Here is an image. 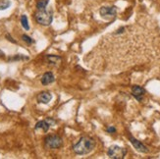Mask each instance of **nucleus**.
I'll use <instances>...</instances> for the list:
<instances>
[{"label":"nucleus","instance_id":"nucleus-1","mask_svg":"<svg viewBox=\"0 0 160 159\" xmlns=\"http://www.w3.org/2000/svg\"><path fill=\"white\" fill-rule=\"evenodd\" d=\"M95 146H96V142L92 137H82L78 141V142H76V144H74L73 150L76 154L85 155V154H88L89 152H92L94 149Z\"/></svg>","mask_w":160,"mask_h":159},{"label":"nucleus","instance_id":"nucleus-2","mask_svg":"<svg viewBox=\"0 0 160 159\" xmlns=\"http://www.w3.org/2000/svg\"><path fill=\"white\" fill-rule=\"evenodd\" d=\"M36 20L39 25L42 26H49L52 23L53 20V15L51 11H46L45 9L43 10H38L36 13Z\"/></svg>","mask_w":160,"mask_h":159},{"label":"nucleus","instance_id":"nucleus-3","mask_svg":"<svg viewBox=\"0 0 160 159\" xmlns=\"http://www.w3.org/2000/svg\"><path fill=\"white\" fill-rule=\"evenodd\" d=\"M44 144H45V147L49 149H57L63 146V140H62L59 136L50 135L45 137Z\"/></svg>","mask_w":160,"mask_h":159},{"label":"nucleus","instance_id":"nucleus-4","mask_svg":"<svg viewBox=\"0 0 160 159\" xmlns=\"http://www.w3.org/2000/svg\"><path fill=\"white\" fill-rule=\"evenodd\" d=\"M107 154L112 159H123L127 154V149L118 146H112L108 148Z\"/></svg>","mask_w":160,"mask_h":159},{"label":"nucleus","instance_id":"nucleus-5","mask_svg":"<svg viewBox=\"0 0 160 159\" xmlns=\"http://www.w3.org/2000/svg\"><path fill=\"white\" fill-rule=\"evenodd\" d=\"M99 13H100V16L105 19V20H110L112 19L116 16L117 14V8L115 6H105V7H101L100 10H99Z\"/></svg>","mask_w":160,"mask_h":159},{"label":"nucleus","instance_id":"nucleus-6","mask_svg":"<svg viewBox=\"0 0 160 159\" xmlns=\"http://www.w3.org/2000/svg\"><path fill=\"white\" fill-rule=\"evenodd\" d=\"M130 142H132V144H133L134 147L138 151H140V152H142V153H148V148L145 147L142 142H141L140 141H138L137 139H135V137H130Z\"/></svg>","mask_w":160,"mask_h":159},{"label":"nucleus","instance_id":"nucleus-7","mask_svg":"<svg viewBox=\"0 0 160 159\" xmlns=\"http://www.w3.org/2000/svg\"><path fill=\"white\" fill-rule=\"evenodd\" d=\"M144 93H145L144 88L140 87V86H134L133 87H132V94H133L134 97L138 101L142 100Z\"/></svg>","mask_w":160,"mask_h":159},{"label":"nucleus","instance_id":"nucleus-8","mask_svg":"<svg viewBox=\"0 0 160 159\" xmlns=\"http://www.w3.org/2000/svg\"><path fill=\"white\" fill-rule=\"evenodd\" d=\"M38 101L39 103H42V104H47V103H49V101L51 100L52 98V95L47 92H40L38 95Z\"/></svg>","mask_w":160,"mask_h":159},{"label":"nucleus","instance_id":"nucleus-9","mask_svg":"<svg viewBox=\"0 0 160 159\" xmlns=\"http://www.w3.org/2000/svg\"><path fill=\"white\" fill-rule=\"evenodd\" d=\"M54 81H55L54 75L51 72H46L43 74L42 78H41V84L43 86H47L49 84H52Z\"/></svg>","mask_w":160,"mask_h":159},{"label":"nucleus","instance_id":"nucleus-10","mask_svg":"<svg viewBox=\"0 0 160 159\" xmlns=\"http://www.w3.org/2000/svg\"><path fill=\"white\" fill-rule=\"evenodd\" d=\"M50 127V124L47 122V120H42V121H39L37 123L36 127H34V130L36 131H41V132H47L49 130Z\"/></svg>","mask_w":160,"mask_h":159},{"label":"nucleus","instance_id":"nucleus-11","mask_svg":"<svg viewBox=\"0 0 160 159\" xmlns=\"http://www.w3.org/2000/svg\"><path fill=\"white\" fill-rule=\"evenodd\" d=\"M49 3V0H38L37 3V8L38 10H43L46 8V6Z\"/></svg>","mask_w":160,"mask_h":159},{"label":"nucleus","instance_id":"nucleus-12","mask_svg":"<svg viewBox=\"0 0 160 159\" xmlns=\"http://www.w3.org/2000/svg\"><path fill=\"white\" fill-rule=\"evenodd\" d=\"M47 61L49 62L50 64H55V63H59L61 61V58L58 56H55V55H47L46 56Z\"/></svg>","mask_w":160,"mask_h":159},{"label":"nucleus","instance_id":"nucleus-13","mask_svg":"<svg viewBox=\"0 0 160 159\" xmlns=\"http://www.w3.org/2000/svg\"><path fill=\"white\" fill-rule=\"evenodd\" d=\"M10 6H11L10 0H0V11L8 9Z\"/></svg>","mask_w":160,"mask_h":159},{"label":"nucleus","instance_id":"nucleus-14","mask_svg":"<svg viewBox=\"0 0 160 159\" xmlns=\"http://www.w3.org/2000/svg\"><path fill=\"white\" fill-rule=\"evenodd\" d=\"M21 24H22L23 27L26 31H29L30 30V26H29V22H28V18L26 15H23L21 17Z\"/></svg>","mask_w":160,"mask_h":159},{"label":"nucleus","instance_id":"nucleus-15","mask_svg":"<svg viewBox=\"0 0 160 159\" xmlns=\"http://www.w3.org/2000/svg\"><path fill=\"white\" fill-rule=\"evenodd\" d=\"M22 39L25 41L26 43H28V44H32V43H33L32 38L30 37L29 36H27V34H23V36H22Z\"/></svg>","mask_w":160,"mask_h":159},{"label":"nucleus","instance_id":"nucleus-16","mask_svg":"<svg viewBox=\"0 0 160 159\" xmlns=\"http://www.w3.org/2000/svg\"><path fill=\"white\" fill-rule=\"evenodd\" d=\"M106 131H107V133H109V134H114V133H116V129L114 127H108L106 129Z\"/></svg>","mask_w":160,"mask_h":159},{"label":"nucleus","instance_id":"nucleus-17","mask_svg":"<svg viewBox=\"0 0 160 159\" xmlns=\"http://www.w3.org/2000/svg\"><path fill=\"white\" fill-rule=\"evenodd\" d=\"M7 37H8V40H11V41H12V42H13V43H16V41H15V40H14V39H12V37H9V36H7Z\"/></svg>","mask_w":160,"mask_h":159}]
</instances>
